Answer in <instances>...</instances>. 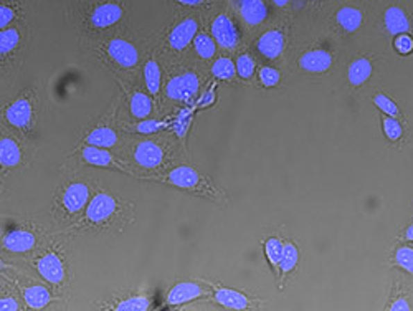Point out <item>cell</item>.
<instances>
[{
  "mask_svg": "<svg viewBox=\"0 0 413 311\" xmlns=\"http://www.w3.org/2000/svg\"><path fill=\"white\" fill-rule=\"evenodd\" d=\"M235 63H237L238 78H240V81H243V83L250 81L256 75V72H258V65H256L255 57L251 53H248V51L238 53L237 58H235Z\"/></svg>",
  "mask_w": 413,
  "mask_h": 311,
  "instance_id": "36",
  "label": "cell"
},
{
  "mask_svg": "<svg viewBox=\"0 0 413 311\" xmlns=\"http://www.w3.org/2000/svg\"><path fill=\"white\" fill-rule=\"evenodd\" d=\"M0 310L2 311H22L28 310L22 298L17 285L12 282L6 274H2L0 280Z\"/></svg>",
  "mask_w": 413,
  "mask_h": 311,
  "instance_id": "28",
  "label": "cell"
},
{
  "mask_svg": "<svg viewBox=\"0 0 413 311\" xmlns=\"http://www.w3.org/2000/svg\"><path fill=\"white\" fill-rule=\"evenodd\" d=\"M390 310H410V303H408L407 300H403V298H400V300L394 301L392 305L389 306Z\"/></svg>",
  "mask_w": 413,
  "mask_h": 311,
  "instance_id": "44",
  "label": "cell"
},
{
  "mask_svg": "<svg viewBox=\"0 0 413 311\" xmlns=\"http://www.w3.org/2000/svg\"><path fill=\"white\" fill-rule=\"evenodd\" d=\"M96 306L99 310L146 311L154 306V293L149 288H137V290L112 295L108 300H103Z\"/></svg>",
  "mask_w": 413,
  "mask_h": 311,
  "instance_id": "20",
  "label": "cell"
},
{
  "mask_svg": "<svg viewBox=\"0 0 413 311\" xmlns=\"http://www.w3.org/2000/svg\"><path fill=\"white\" fill-rule=\"evenodd\" d=\"M37 156L33 140L19 135V133L2 124L0 131V177L2 189H6L7 179L20 176L32 166Z\"/></svg>",
  "mask_w": 413,
  "mask_h": 311,
  "instance_id": "9",
  "label": "cell"
},
{
  "mask_svg": "<svg viewBox=\"0 0 413 311\" xmlns=\"http://www.w3.org/2000/svg\"><path fill=\"white\" fill-rule=\"evenodd\" d=\"M372 103L376 105L384 115L394 116V118H400V108L395 105V101L392 98L387 96L385 93H377L373 94Z\"/></svg>",
  "mask_w": 413,
  "mask_h": 311,
  "instance_id": "40",
  "label": "cell"
},
{
  "mask_svg": "<svg viewBox=\"0 0 413 311\" xmlns=\"http://www.w3.org/2000/svg\"><path fill=\"white\" fill-rule=\"evenodd\" d=\"M217 88H219V80H215L212 83L207 85V88H203V92L200 93V96L197 101H195L194 108L197 111H202V110H208V108H212L217 103Z\"/></svg>",
  "mask_w": 413,
  "mask_h": 311,
  "instance_id": "38",
  "label": "cell"
},
{
  "mask_svg": "<svg viewBox=\"0 0 413 311\" xmlns=\"http://www.w3.org/2000/svg\"><path fill=\"white\" fill-rule=\"evenodd\" d=\"M210 33L214 35L220 49H224L225 51H237L240 47V30H238L232 17L227 14H219L212 20Z\"/></svg>",
  "mask_w": 413,
  "mask_h": 311,
  "instance_id": "21",
  "label": "cell"
},
{
  "mask_svg": "<svg viewBox=\"0 0 413 311\" xmlns=\"http://www.w3.org/2000/svg\"><path fill=\"white\" fill-rule=\"evenodd\" d=\"M299 263V250L296 244L291 240H285V250H283V257L280 262V269H278V280L283 283L288 276L296 270Z\"/></svg>",
  "mask_w": 413,
  "mask_h": 311,
  "instance_id": "34",
  "label": "cell"
},
{
  "mask_svg": "<svg viewBox=\"0 0 413 311\" xmlns=\"http://www.w3.org/2000/svg\"><path fill=\"white\" fill-rule=\"evenodd\" d=\"M142 85L146 86V90L152 94V98L158 101L160 106V99L164 96V76L160 62L158 58L155 51H151L149 55L144 58V65H142Z\"/></svg>",
  "mask_w": 413,
  "mask_h": 311,
  "instance_id": "24",
  "label": "cell"
},
{
  "mask_svg": "<svg viewBox=\"0 0 413 311\" xmlns=\"http://www.w3.org/2000/svg\"><path fill=\"white\" fill-rule=\"evenodd\" d=\"M233 3L248 27H258L268 19V6L264 0H233Z\"/></svg>",
  "mask_w": 413,
  "mask_h": 311,
  "instance_id": "27",
  "label": "cell"
},
{
  "mask_svg": "<svg viewBox=\"0 0 413 311\" xmlns=\"http://www.w3.org/2000/svg\"><path fill=\"white\" fill-rule=\"evenodd\" d=\"M373 73V63L371 57L354 58L347 67V81L352 88H360L371 80Z\"/></svg>",
  "mask_w": 413,
  "mask_h": 311,
  "instance_id": "29",
  "label": "cell"
},
{
  "mask_svg": "<svg viewBox=\"0 0 413 311\" xmlns=\"http://www.w3.org/2000/svg\"><path fill=\"white\" fill-rule=\"evenodd\" d=\"M273 3H275L276 7H280V8H285L286 6H288L289 3V0H271Z\"/></svg>",
  "mask_w": 413,
  "mask_h": 311,
  "instance_id": "45",
  "label": "cell"
},
{
  "mask_svg": "<svg viewBox=\"0 0 413 311\" xmlns=\"http://www.w3.org/2000/svg\"><path fill=\"white\" fill-rule=\"evenodd\" d=\"M126 17V6L121 0H103L88 8L83 25L90 35H104Z\"/></svg>",
  "mask_w": 413,
  "mask_h": 311,
  "instance_id": "15",
  "label": "cell"
},
{
  "mask_svg": "<svg viewBox=\"0 0 413 311\" xmlns=\"http://www.w3.org/2000/svg\"><path fill=\"white\" fill-rule=\"evenodd\" d=\"M200 32V24L195 17H184L172 25L164 40L165 51L174 55L185 53Z\"/></svg>",
  "mask_w": 413,
  "mask_h": 311,
  "instance_id": "18",
  "label": "cell"
},
{
  "mask_svg": "<svg viewBox=\"0 0 413 311\" xmlns=\"http://www.w3.org/2000/svg\"><path fill=\"white\" fill-rule=\"evenodd\" d=\"M139 179L152 184L167 185V187L177 189V191L189 194V196L205 199V201L215 202L220 205L228 204V197L225 191H221L210 176L200 171L199 167L192 166V164L180 162L169 171L160 172V174L142 176Z\"/></svg>",
  "mask_w": 413,
  "mask_h": 311,
  "instance_id": "7",
  "label": "cell"
},
{
  "mask_svg": "<svg viewBox=\"0 0 413 311\" xmlns=\"http://www.w3.org/2000/svg\"><path fill=\"white\" fill-rule=\"evenodd\" d=\"M2 274H6L17 285L28 310H47L62 300V293L56 292L32 269H19L14 262H10V265L7 267V263L2 262Z\"/></svg>",
  "mask_w": 413,
  "mask_h": 311,
  "instance_id": "11",
  "label": "cell"
},
{
  "mask_svg": "<svg viewBox=\"0 0 413 311\" xmlns=\"http://www.w3.org/2000/svg\"><path fill=\"white\" fill-rule=\"evenodd\" d=\"M195 113H197V110L194 106H179L171 115V128L167 133H171L180 142L184 151H187V137H189L190 129H192Z\"/></svg>",
  "mask_w": 413,
  "mask_h": 311,
  "instance_id": "26",
  "label": "cell"
},
{
  "mask_svg": "<svg viewBox=\"0 0 413 311\" xmlns=\"http://www.w3.org/2000/svg\"><path fill=\"white\" fill-rule=\"evenodd\" d=\"M90 60L115 76V80L142 81V49L139 43L126 35H111L93 43Z\"/></svg>",
  "mask_w": 413,
  "mask_h": 311,
  "instance_id": "4",
  "label": "cell"
},
{
  "mask_svg": "<svg viewBox=\"0 0 413 311\" xmlns=\"http://www.w3.org/2000/svg\"><path fill=\"white\" fill-rule=\"evenodd\" d=\"M336 24L337 27L346 33H355L362 27L364 24V14L357 7L346 6L341 7L336 12Z\"/></svg>",
  "mask_w": 413,
  "mask_h": 311,
  "instance_id": "32",
  "label": "cell"
},
{
  "mask_svg": "<svg viewBox=\"0 0 413 311\" xmlns=\"http://www.w3.org/2000/svg\"><path fill=\"white\" fill-rule=\"evenodd\" d=\"M208 283L214 288V295H212V301L217 306L225 310H260L264 306V301L262 298L250 295V293L235 290V288L224 287V285L214 283L210 280H207Z\"/></svg>",
  "mask_w": 413,
  "mask_h": 311,
  "instance_id": "19",
  "label": "cell"
},
{
  "mask_svg": "<svg viewBox=\"0 0 413 311\" xmlns=\"http://www.w3.org/2000/svg\"><path fill=\"white\" fill-rule=\"evenodd\" d=\"M121 86L123 93V103L131 119H146L154 116L158 111V101L147 92L142 81H126L116 80Z\"/></svg>",
  "mask_w": 413,
  "mask_h": 311,
  "instance_id": "16",
  "label": "cell"
},
{
  "mask_svg": "<svg viewBox=\"0 0 413 311\" xmlns=\"http://www.w3.org/2000/svg\"><path fill=\"white\" fill-rule=\"evenodd\" d=\"M28 47V32L19 25L0 30V80L2 88L14 83L25 63Z\"/></svg>",
  "mask_w": 413,
  "mask_h": 311,
  "instance_id": "13",
  "label": "cell"
},
{
  "mask_svg": "<svg viewBox=\"0 0 413 311\" xmlns=\"http://www.w3.org/2000/svg\"><path fill=\"white\" fill-rule=\"evenodd\" d=\"M255 49L260 57L268 62H276L286 50V33L281 28H269L256 38Z\"/></svg>",
  "mask_w": 413,
  "mask_h": 311,
  "instance_id": "25",
  "label": "cell"
},
{
  "mask_svg": "<svg viewBox=\"0 0 413 311\" xmlns=\"http://www.w3.org/2000/svg\"><path fill=\"white\" fill-rule=\"evenodd\" d=\"M67 159H73L75 164L81 167H94V169H106L121 174L137 177V172L121 154L112 149L99 148V146L90 144H75L69 151Z\"/></svg>",
  "mask_w": 413,
  "mask_h": 311,
  "instance_id": "14",
  "label": "cell"
},
{
  "mask_svg": "<svg viewBox=\"0 0 413 311\" xmlns=\"http://www.w3.org/2000/svg\"><path fill=\"white\" fill-rule=\"evenodd\" d=\"M98 185L99 184L94 180V177L83 171L81 166L76 164L75 167H68L65 174L60 177L53 196H51L49 207L51 224L60 230L75 224L85 212Z\"/></svg>",
  "mask_w": 413,
  "mask_h": 311,
  "instance_id": "2",
  "label": "cell"
},
{
  "mask_svg": "<svg viewBox=\"0 0 413 311\" xmlns=\"http://www.w3.org/2000/svg\"><path fill=\"white\" fill-rule=\"evenodd\" d=\"M164 133L154 136H128L121 156L136 169L137 177L154 176L174 167L182 144L171 135L164 137Z\"/></svg>",
  "mask_w": 413,
  "mask_h": 311,
  "instance_id": "3",
  "label": "cell"
},
{
  "mask_svg": "<svg viewBox=\"0 0 413 311\" xmlns=\"http://www.w3.org/2000/svg\"><path fill=\"white\" fill-rule=\"evenodd\" d=\"M384 27L390 35L397 37V35H402V33L410 32L412 22L408 19V15L405 14V10H403L402 7L390 6L384 12Z\"/></svg>",
  "mask_w": 413,
  "mask_h": 311,
  "instance_id": "30",
  "label": "cell"
},
{
  "mask_svg": "<svg viewBox=\"0 0 413 311\" xmlns=\"http://www.w3.org/2000/svg\"><path fill=\"white\" fill-rule=\"evenodd\" d=\"M394 45L400 55H408L413 51V38L408 33H402V35L395 37Z\"/></svg>",
  "mask_w": 413,
  "mask_h": 311,
  "instance_id": "42",
  "label": "cell"
},
{
  "mask_svg": "<svg viewBox=\"0 0 413 311\" xmlns=\"http://www.w3.org/2000/svg\"><path fill=\"white\" fill-rule=\"evenodd\" d=\"M210 75L215 80L224 81V83L228 85H237L240 81L237 73V63H235V58L230 57V55L215 57L214 62L210 63Z\"/></svg>",
  "mask_w": 413,
  "mask_h": 311,
  "instance_id": "31",
  "label": "cell"
},
{
  "mask_svg": "<svg viewBox=\"0 0 413 311\" xmlns=\"http://www.w3.org/2000/svg\"><path fill=\"white\" fill-rule=\"evenodd\" d=\"M119 103H112L106 111L93 118L78 135L76 144H90L123 153L128 136L119 128Z\"/></svg>",
  "mask_w": 413,
  "mask_h": 311,
  "instance_id": "10",
  "label": "cell"
},
{
  "mask_svg": "<svg viewBox=\"0 0 413 311\" xmlns=\"http://www.w3.org/2000/svg\"><path fill=\"white\" fill-rule=\"evenodd\" d=\"M382 129H384V135L387 136V140L390 141H398L403 135V128L400 124L398 118H394V116L384 115L382 116Z\"/></svg>",
  "mask_w": 413,
  "mask_h": 311,
  "instance_id": "39",
  "label": "cell"
},
{
  "mask_svg": "<svg viewBox=\"0 0 413 311\" xmlns=\"http://www.w3.org/2000/svg\"><path fill=\"white\" fill-rule=\"evenodd\" d=\"M212 295H214V288L207 280H179L169 288L164 300L167 306L179 308V306L212 298Z\"/></svg>",
  "mask_w": 413,
  "mask_h": 311,
  "instance_id": "17",
  "label": "cell"
},
{
  "mask_svg": "<svg viewBox=\"0 0 413 311\" xmlns=\"http://www.w3.org/2000/svg\"><path fill=\"white\" fill-rule=\"evenodd\" d=\"M51 235L42 222L27 215H3L2 220V260L25 262Z\"/></svg>",
  "mask_w": 413,
  "mask_h": 311,
  "instance_id": "6",
  "label": "cell"
},
{
  "mask_svg": "<svg viewBox=\"0 0 413 311\" xmlns=\"http://www.w3.org/2000/svg\"><path fill=\"white\" fill-rule=\"evenodd\" d=\"M194 53L197 55V58L203 63L214 62L217 57V49H219V43L214 38V35L208 32H199L197 37L192 43Z\"/></svg>",
  "mask_w": 413,
  "mask_h": 311,
  "instance_id": "33",
  "label": "cell"
},
{
  "mask_svg": "<svg viewBox=\"0 0 413 311\" xmlns=\"http://www.w3.org/2000/svg\"><path fill=\"white\" fill-rule=\"evenodd\" d=\"M256 75H258L260 85L267 90L276 88L281 83V72L276 67H271V65H262L258 72H256Z\"/></svg>",
  "mask_w": 413,
  "mask_h": 311,
  "instance_id": "37",
  "label": "cell"
},
{
  "mask_svg": "<svg viewBox=\"0 0 413 311\" xmlns=\"http://www.w3.org/2000/svg\"><path fill=\"white\" fill-rule=\"evenodd\" d=\"M174 2L179 3V6H184V7H200V6H203L207 0H174Z\"/></svg>",
  "mask_w": 413,
  "mask_h": 311,
  "instance_id": "43",
  "label": "cell"
},
{
  "mask_svg": "<svg viewBox=\"0 0 413 311\" xmlns=\"http://www.w3.org/2000/svg\"><path fill=\"white\" fill-rule=\"evenodd\" d=\"M205 78L194 65H172L164 76V98L179 106H194Z\"/></svg>",
  "mask_w": 413,
  "mask_h": 311,
  "instance_id": "12",
  "label": "cell"
},
{
  "mask_svg": "<svg viewBox=\"0 0 413 311\" xmlns=\"http://www.w3.org/2000/svg\"><path fill=\"white\" fill-rule=\"evenodd\" d=\"M43 110V90L40 81L22 88L10 101L2 106V124L19 133V135L37 140L40 129Z\"/></svg>",
  "mask_w": 413,
  "mask_h": 311,
  "instance_id": "8",
  "label": "cell"
},
{
  "mask_svg": "<svg viewBox=\"0 0 413 311\" xmlns=\"http://www.w3.org/2000/svg\"><path fill=\"white\" fill-rule=\"evenodd\" d=\"M334 65V53L326 47H311L298 58L299 70L310 75H323Z\"/></svg>",
  "mask_w": 413,
  "mask_h": 311,
  "instance_id": "23",
  "label": "cell"
},
{
  "mask_svg": "<svg viewBox=\"0 0 413 311\" xmlns=\"http://www.w3.org/2000/svg\"><path fill=\"white\" fill-rule=\"evenodd\" d=\"M69 239L71 237L63 235L60 232L51 233L45 244L24 262L62 295L69 290L73 278H75Z\"/></svg>",
  "mask_w": 413,
  "mask_h": 311,
  "instance_id": "5",
  "label": "cell"
},
{
  "mask_svg": "<svg viewBox=\"0 0 413 311\" xmlns=\"http://www.w3.org/2000/svg\"><path fill=\"white\" fill-rule=\"evenodd\" d=\"M405 237H407V240H412V242H413V226L407 228V232H405Z\"/></svg>",
  "mask_w": 413,
  "mask_h": 311,
  "instance_id": "46",
  "label": "cell"
},
{
  "mask_svg": "<svg viewBox=\"0 0 413 311\" xmlns=\"http://www.w3.org/2000/svg\"><path fill=\"white\" fill-rule=\"evenodd\" d=\"M136 220V205L119 192L98 185L81 217L71 226L58 230L68 237L119 235Z\"/></svg>",
  "mask_w": 413,
  "mask_h": 311,
  "instance_id": "1",
  "label": "cell"
},
{
  "mask_svg": "<svg viewBox=\"0 0 413 311\" xmlns=\"http://www.w3.org/2000/svg\"><path fill=\"white\" fill-rule=\"evenodd\" d=\"M264 258H267L269 269L273 270L275 276L278 275V269H280V262L283 257V250H285V240L278 235H271L263 242Z\"/></svg>",
  "mask_w": 413,
  "mask_h": 311,
  "instance_id": "35",
  "label": "cell"
},
{
  "mask_svg": "<svg viewBox=\"0 0 413 311\" xmlns=\"http://www.w3.org/2000/svg\"><path fill=\"white\" fill-rule=\"evenodd\" d=\"M395 263L408 274H413V249L412 247H400L395 252Z\"/></svg>",
  "mask_w": 413,
  "mask_h": 311,
  "instance_id": "41",
  "label": "cell"
},
{
  "mask_svg": "<svg viewBox=\"0 0 413 311\" xmlns=\"http://www.w3.org/2000/svg\"><path fill=\"white\" fill-rule=\"evenodd\" d=\"M119 128L126 136H154L160 133L169 131L171 128V116L165 118H151L146 119H128L119 116Z\"/></svg>",
  "mask_w": 413,
  "mask_h": 311,
  "instance_id": "22",
  "label": "cell"
}]
</instances>
